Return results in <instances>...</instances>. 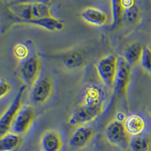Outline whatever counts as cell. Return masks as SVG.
<instances>
[{
	"mask_svg": "<svg viewBox=\"0 0 151 151\" xmlns=\"http://www.w3.org/2000/svg\"><path fill=\"white\" fill-rule=\"evenodd\" d=\"M8 10L15 17L16 24L53 16L48 5L44 3L9 4Z\"/></svg>",
	"mask_w": 151,
	"mask_h": 151,
	"instance_id": "1",
	"label": "cell"
},
{
	"mask_svg": "<svg viewBox=\"0 0 151 151\" xmlns=\"http://www.w3.org/2000/svg\"><path fill=\"white\" fill-rule=\"evenodd\" d=\"M103 111L104 102L88 103L83 101L71 113L67 122L70 126L75 128L87 125L95 120Z\"/></svg>",
	"mask_w": 151,
	"mask_h": 151,
	"instance_id": "2",
	"label": "cell"
},
{
	"mask_svg": "<svg viewBox=\"0 0 151 151\" xmlns=\"http://www.w3.org/2000/svg\"><path fill=\"white\" fill-rule=\"evenodd\" d=\"M27 86L23 85L17 91L15 97L4 111L0 118V133L1 135L11 131L14 119L23 108V101L27 91Z\"/></svg>",
	"mask_w": 151,
	"mask_h": 151,
	"instance_id": "3",
	"label": "cell"
},
{
	"mask_svg": "<svg viewBox=\"0 0 151 151\" xmlns=\"http://www.w3.org/2000/svg\"><path fill=\"white\" fill-rule=\"evenodd\" d=\"M104 135L110 144L122 150H127L130 146L131 136L125 129L124 122L116 119L110 121L105 127Z\"/></svg>",
	"mask_w": 151,
	"mask_h": 151,
	"instance_id": "4",
	"label": "cell"
},
{
	"mask_svg": "<svg viewBox=\"0 0 151 151\" xmlns=\"http://www.w3.org/2000/svg\"><path fill=\"white\" fill-rule=\"evenodd\" d=\"M118 57L109 55L101 58L95 65L98 78L106 87H114L118 70Z\"/></svg>",
	"mask_w": 151,
	"mask_h": 151,
	"instance_id": "5",
	"label": "cell"
},
{
	"mask_svg": "<svg viewBox=\"0 0 151 151\" xmlns=\"http://www.w3.org/2000/svg\"><path fill=\"white\" fill-rule=\"evenodd\" d=\"M41 59L36 52L23 61L19 72L24 85L31 88L34 86L41 76Z\"/></svg>",
	"mask_w": 151,
	"mask_h": 151,
	"instance_id": "6",
	"label": "cell"
},
{
	"mask_svg": "<svg viewBox=\"0 0 151 151\" xmlns=\"http://www.w3.org/2000/svg\"><path fill=\"white\" fill-rule=\"evenodd\" d=\"M54 91V84L50 76L41 75L40 79L32 87L31 98L36 104H45L52 96Z\"/></svg>",
	"mask_w": 151,
	"mask_h": 151,
	"instance_id": "7",
	"label": "cell"
},
{
	"mask_svg": "<svg viewBox=\"0 0 151 151\" xmlns=\"http://www.w3.org/2000/svg\"><path fill=\"white\" fill-rule=\"evenodd\" d=\"M131 80V66L123 57H119L118 70L116 76L114 89L125 99L127 98L128 90Z\"/></svg>",
	"mask_w": 151,
	"mask_h": 151,
	"instance_id": "8",
	"label": "cell"
},
{
	"mask_svg": "<svg viewBox=\"0 0 151 151\" xmlns=\"http://www.w3.org/2000/svg\"><path fill=\"white\" fill-rule=\"evenodd\" d=\"M36 118V112L30 105H26L18 113L14 119L11 131L19 135L23 136L27 134Z\"/></svg>",
	"mask_w": 151,
	"mask_h": 151,
	"instance_id": "9",
	"label": "cell"
},
{
	"mask_svg": "<svg viewBox=\"0 0 151 151\" xmlns=\"http://www.w3.org/2000/svg\"><path fill=\"white\" fill-rule=\"evenodd\" d=\"M57 60L67 70H79L86 66V56L78 50H70L57 55Z\"/></svg>",
	"mask_w": 151,
	"mask_h": 151,
	"instance_id": "10",
	"label": "cell"
},
{
	"mask_svg": "<svg viewBox=\"0 0 151 151\" xmlns=\"http://www.w3.org/2000/svg\"><path fill=\"white\" fill-rule=\"evenodd\" d=\"M94 136L93 128L83 125L76 128L69 139V146L73 150H83L91 142Z\"/></svg>",
	"mask_w": 151,
	"mask_h": 151,
	"instance_id": "11",
	"label": "cell"
},
{
	"mask_svg": "<svg viewBox=\"0 0 151 151\" xmlns=\"http://www.w3.org/2000/svg\"><path fill=\"white\" fill-rule=\"evenodd\" d=\"M64 141L61 134L56 129H48L42 134L40 139V151H62Z\"/></svg>",
	"mask_w": 151,
	"mask_h": 151,
	"instance_id": "12",
	"label": "cell"
},
{
	"mask_svg": "<svg viewBox=\"0 0 151 151\" xmlns=\"http://www.w3.org/2000/svg\"><path fill=\"white\" fill-rule=\"evenodd\" d=\"M81 18L86 24L94 27H104L108 23V16L104 11L95 7H87L80 13Z\"/></svg>",
	"mask_w": 151,
	"mask_h": 151,
	"instance_id": "13",
	"label": "cell"
},
{
	"mask_svg": "<svg viewBox=\"0 0 151 151\" xmlns=\"http://www.w3.org/2000/svg\"><path fill=\"white\" fill-rule=\"evenodd\" d=\"M124 125L128 134L131 137L142 135L146 131L147 122L146 119L138 113H132L127 116Z\"/></svg>",
	"mask_w": 151,
	"mask_h": 151,
	"instance_id": "14",
	"label": "cell"
},
{
	"mask_svg": "<svg viewBox=\"0 0 151 151\" xmlns=\"http://www.w3.org/2000/svg\"><path fill=\"white\" fill-rule=\"evenodd\" d=\"M20 24H27V25H30V26L40 27L41 29L50 31V32L61 31L64 29L66 27L65 23L59 20V19L56 18L54 16L37 19V20H33V21H24V22H21Z\"/></svg>",
	"mask_w": 151,
	"mask_h": 151,
	"instance_id": "15",
	"label": "cell"
},
{
	"mask_svg": "<svg viewBox=\"0 0 151 151\" xmlns=\"http://www.w3.org/2000/svg\"><path fill=\"white\" fill-rule=\"evenodd\" d=\"M144 47L140 42H132L129 44L124 50L123 58L130 66H135L141 63Z\"/></svg>",
	"mask_w": 151,
	"mask_h": 151,
	"instance_id": "16",
	"label": "cell"
},
{
	"mask_svg": "<svg viewBox=\"0 0 151 151\" xmlns=\"http://www.w3.org/2000/svg\"><path fill=\"white\" fill-rule=\"evenodd\" d=\"M21 143V136L9 131L0 137V151H14Z\"/></svg>",
	"mask_w": 151,
	"mask_h": 151,
	"instance_id": "17",
	"label": "cell"
},
{
	"mask_svg": "<svg viewBox=\"0 0 151 151\" xmlns=\"http://www.w3.org/2000/svg\"><path fill=\"white\" fill-rule=\"evenodd\" d=\"M125 9H123L121 0H111V14L113 29L118 27L123 21Z\"/></svg>",
	"mask_w": 151,
	"mask_h": 151,
	"instance_id": "18",
	"label": "cell"
},
{
	"mask_svg": "<svg viewBox=\"0 0 151 151\" xmlns=\"http://www.w3.org/2000/svg\"><path fill=\"white\" fill-rule=\"evenodd\" d=\"M129 147L132 151H150L151 148V138L145 134L132 137Z\"/></svg>",
	"mask_w": 151,
	"mask_h": 151,
	"instance_id": "19",
	"label": "cell"
},
{
	"mask_svg": "<svg viewBox=\"0 0 151 151\" xmlns=\"http://www.w3.org/2000/svg\"><path fill=\"white\" fill-rule=\"evenodd\" d=\"M141 12L140 8L137 5L124 12L123 21L131 26H137L141 22Z\"/></svg>",
	"mask_w": 151,
	"mask_h": 151,
	"instance_id": "20",
	"label": "cell"
},
{
	"mask_svg": "<svg viewBox=\"0 0 151 151\" xmlns=\"http://www.w3.org/2000/svg\"><path fill=\"white\" fill-rule=\"evenodd\" d=\"M13 55L20 61H24L30 56L29 48L24 43H17L13 47Z\"/></svg>",
	"mask_w": 151,
	"mask_h": 151,
	"instance_id": "21",
	"label": "cell"
},
{
	"mask_svg": "<svg viewBox=\"0 0 151 151\" xmlns=\"http://www.w3.org/2000/svg\"><path fill=\"white\" fill-rule=\"evenodd\" d=\"M140 64L147 72L151 73V48L149 46H144Z\"/></svg>",
	"mask_w": 151,
	"mask_h": 151,
	"instance_id": "22",
	"label": "cell"
},
{
	"mask_svg": "<svg viewBox=\"0 0 151 151\" xmlns=\"http://www.w3.org/2000/svg\"><path fill=\"white\" fill-rule=\"evenodd\" d=\"M12 91V85L7 79H1L0 80V99H3Z\"/></svg>",
	"mask_w": 151,
	"mask_h": 151,
	"instance_id": "23",
	"label": "cell"
},
{
	"mask_svg": "<svg viewBox=\"0 0 151 151\" xmlns=\"http://www.w3.org/2000/svg\"><path fill=\"white\" fill-rule=\"evenodd\" d=\"M52 0H13L9 4L15 3H44L48 5Z\"/></svg>",
	"mask_w": 151,
	"mask_h": 151,
	"instance_id": "24",
	"label": "cell"
},
{
	"mask_svg": "<svg viewBox=\"0 0 151 151\" xmlns=\"http://www.w3.org/2000/svg\"><path fill=\"white\" fill-rule=\"evenodd\" d=\"M121 2H122V7L125 9V11L132 9L137 5L136 0H121Z\"/></svg>",
	"mask_w": 151,
	"mask_h": 151,
	"instance_id": "25",
	"label": "cell"
},
{
	"mask_svg": "<svg viewBox=\"0 0 151 151\" xmlns=\"http://www.w3.org/2000/svg\"><path fill=\"white\" fill-rule=\"evenodd\" d=\"M127 116L125 115V113H122V112H119L117 113L116 114V119L119 121H121V122H124L125 120V119H126Z\"/></svg>",
	"mask_w": 151,
	"mask_h": 151,
	"instance_id": "26",
	"label": "cell"
},
{
	"mask_svg": "<svg viewBox=\"0 0 151 151\" xmlns=\"http://www.w3.org/2000/svg\"><path fill=\"white\" fill-rule=\"evenodd\" d=\"M150 114H151V106H150Z\"/></svg>",
	"mask_w": 151,
	"mask_h": 151,
	"instance_id": "27",
	"label": "cell"
}]
</instances>
